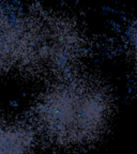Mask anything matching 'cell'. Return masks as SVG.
<instances>
[{
  "label": "cell",
  "instance_id": "6da1fadb",
  "mask_svg": "<svg viewBox=\"0 0 137 154\" xmlns=\"http://www.w3.org/2000/svg\"><path fill=\"white\" fill-rule=\"evenodd\" d=\"M114 100L99 80L76 73L56 79L38 98V128L59 146L81 147L102 136L111 119Z\"/></svg>",
  "mask_w": 137,
  "mask_h": 154
},
{
  "label": "cell",
  "instance_id": "7a4b0ae2",
  "mask_svg": "<svg viewBox=\"0 0 137 154\" xmlns=\"http://www.w3.org/2000/svg\"><path fill=\"white\" fill-rule=\"evenodd\" d=\"M88 48L84 28L67 14L43 7L22 11L18 69L56 80L75 73Z\"/></svg>",
  "mask_w": 137,
  "mask_h": 154
},
{
  "label": "cell",
  "instance_id": "3957f363",
  "mask_svg": "<svg viewBox=\"0 0 137 154\" xmlns=\"http://www.w3.org/2000/svg\"><path fill=\"white\" fill-rule=\"evenodd\" d=\"M22 11L0 2V73L17 68Z\"/></svg>",
  "mask_w": 137,
  "mask_h": 154
},
{
  "label": "cell",
  "instance_id": "277c9868",
  "mask_svg": "<svg viewBox=\"0 0 137 154\" xmlns=\"http://www.w3.org/2000/svg\"><path fill=\"white\" fill-rule=\"evenodd\" d=\"M34 135L19 125H0V154H31Z\"/></svg>",
  "mask_w": 137,
  "mask_h": 154
},
{
  "label": "cell",
  "instance_id": "5b68a950",
  "mask_svg": "<svg viewBox=\"0 0 137 154\" xmlns=\"http://www.w3.org/2000/svg\"><path fill=\"white\" fill-rule=\"evenodd\" d=\"M127 43L129 53L137 64V20L132 24L127 31Z\"/></svg>",
  "mask_w": 137,
  "mask_h": 154
}]
</instances>
